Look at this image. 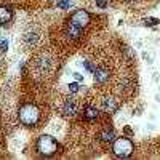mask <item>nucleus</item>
Wrapping results in <instances>:
<instances>
[{"instance_id": "f257e3e1", "label": "nucleus", "mask_w": 160, "mask_h": 160, "mask_svg": "<svg viewBox=\"0 0 160 160\" xmlns=\"http://www.w3.org/2000/svg\"><path fill=\"white\" fill-rule=\"evenodd\" d=\"M38 118H40V112L34 104H26L19 109V120L24 125L32 127L38 122Z\"/></svg>"}, {"instance_id": "f03ea898", "label": "nucleus", "mask_w": 160, "mask_h": 160, "mask_svg": "<svg viewBox=\"0 0 160 160\" xmlns=\"http://www.w3.org/2000/svg\"><path fill=\"white\" fill-rule=\"evenodd\" d=\"M37 149H38V152L42 155L50 157V155H53L58 151V142H56V139L53 136L43 135V136H40L38 141H37Z\"/></svg>"}, {"instance_id": "7ed1b4c3", "label": "nucleus", "mask_w": 160, "mask_h": 160, "mask_svg": "<svg viewBox=\"0 0 160 160\" xmlns=\"http://www.w3.org/2000/svg\"><path fill=\"white\" fill-rule=\"evenodd\" d=\"M114 154L120 158H125V157H130L131 152H133V142L127 138H120L114 142V148H112Z\"/></svg>"}, {"instance_id": "20e7f679", "label": "nucleus", "mask_w": 160, "mask_h": 160, "mask_svg": "<svg viewBox=\"0 0 160 160\" xmlns=\"http://www.w3.org/2000/svg\"><path fill=\"white\" fill-rule=\"evenodd\" d=\"M71 22L72 24H75L77 28H85V26H88V22H90V15L85 11V10H77L74 15L71 16Z\"/></svg>"}, {"instance_id": "39448f33", "label": "nucleus", "mask_w": 160, "mask_h": 160, "mask_svg": "<svg viewBox=\"0 0 160 160\" xmlns=\"http://www.w3.org/2000/svg\"><path fill=\"white\" fill-rule=\"evenodd\" d=\"M62 115L64 117H75L77 114V104L74 99H68L64 104H62Z\"/></svg>"}, {"instance_id": "423d86ee", "label": "nucleus", "mask_w": 160, "mask_h": 160, "mask_svg": "<svg viewBox=\"0 0 160 160\" xmlns=\"http://www.w3.org/2000/svg\"><path fill=\"white\" fill-rule=\"evenodd\" d=\"M118 109V102L114 98H104L102 99V111L108 114H114Z\"/></svg>"}, {"instance_id": "0eeeda50", "label": "nucleus", "mask_w": 160, "mask_h": 160, "mask_svg": "<svg viewBox=\"0 0 160 160\" xmlns=\"http://www.w3.org/2000/svg\"><path fill=\"white\" fill-rule=\"evenodd\" d=\"M109 71L104 69V68H98L95 69V82L96 83H106L109 80Z\"/></svg>"}, {"instance_id": "6e6552de", "label": "nucleus", "mask_w": 160, "mask_h": 160, "mask_svg": "<svg viewBox=\"0 0 160 160\" xmlns=\"http://www.w3.org/2000/svg\"><path fill=\"white\" fill-rule=\"evenodd\" d=\"M37 68H38L40 72H48L50 68H51V59H50V56H47V55L40 56V58L37 59Z\"/></svg>"}, {"instance_id": "1a4fd4ad", "label": "nucleus", "mask_w": 160, "mask_h": 160, "mask_svg": "<svg viewBox=\"0 0 160 160\" xmlns=\"http://www.w3.org/2000/svg\"><path fill=\"white\" fill-rule=\"evenodd\" d=\"M13 18V11L8 7H0V24H7Z\"/></svg>"}, {"instance_id": "9d476101", "label": "nucleus", "mask_w": 160, "mask_h": 160, "mask_svg": "<svg viewBox=\"0 0 160 160\" xmlns=\"http://www.w3.org/2000/svg\"><path fill=\"white\" fill-rule=\"evenodd\" d=\"M83 115H85V118L88 120V122H95V120L98 118V115H99V112H98L96 108L88 106V108H85V111H83Z\"/></svg>"}, {"instance_id": "9b49d317", "label": "nucleus", "mask_w": 160, "mask_h": 160, "mask_svg": "<svg viewBox=\"0 0 160 160\" xmlns=\"http://www.w3.org/2000/svg\"><path fill=\"white\" fill-rule=\"evenodd\" d=\"M66 35L71 37V38H78V37H80V28H77L75 24H72V22L69 21L68 28H66Z\"/></svg>"}, {"instance_id": "f8f14e48", "label": "nucleus", "mask_w": 160, "mask_h": 160, "mask_svg": "<svg viewBox=\"0 0 160 160\" xmlns=\"http://www.w3.org/2000/svg\"><path fill=\"white\" fill-rule=\"evenodd\" d=\"M99 138H101L102 142H111V141H114V138H115V133H114L112 128H106V130H102V131L99 133Z\"/></svg>"}, {"instance_id": "ddd939ff", "label": "nucleus", "mask_w": 160, "mask_h": 160, "mask_svg": "<svg viewBox=\"0 0 160 160\" xmlns=\"http://www.w3.org/2000/svg\"><path fill=\"white\" fill-rule=\"evenodd\" d=\"M24 40H26V43H28V45H34V43H37L38 35H37V32H28L24 35Z\"/></svg>"}, {"instance_id": "4468645a", "label": "nucleus", "mask_w": 160, "mask_h": 160, "mask_svg": "<svg viewBox=\"0 0 160 160\" xmlns=\"http://www.w3.org/2000/svg\"><path fill=\"white\" fill-rule=\"evenodd\" d=\"M144 24H146V26H157V24H160V19H155V18H146V19H144Z\"/></svg>"}, {"instance_id": "2eb2a0df", "label": "nucleus", "mask_w": 160, "mask_h": 160, "mask_svg": "<svg viewBox=\"0 0 160 160\" xmlns=\"http://www.w3.org/2000/svg\"><path fill=\"white\" fill-rule=\"evenodd\" d=\"M80 90V85L77 83V82H72V83H69V91L71 93H77Z\"/></svg>"}, {"instance_id": "dca6fc26", "label": "nucleus", "mask_w": 160, "mask_h": 160, "mask_svg": "<svg viewBox=\"0 0 160 160\" xmlns=\"http://www.w3.org/2000/svg\"><path fill=\"white\" fill-rule=\"evenodd\" d=\"M0 50H2V51H7L8 50V40L0 38Z\"/></svg>"}, {"instance_id": "f3484780", "label": "nucleus", "mask_w": 160, "mask_h": 160, "mask_svg": "<svg viewBox=\"0 0 160 160\" xmlns=\"http://www.w3.org/2000/svg\"><path fill=\"white\" fill-rule=\"evenodd\" d=\"M96 5L101 7V8H106V5H108V3H106V0H96Z\"/></svg>"}, {"instance_id": "a211bd4d", "label": "nucleus", "mask_w": 160, "mask_h": 160, "mask_svg": "<svg viewBox=\"0 0 160 160\" xmlns=\"http://www.w3.org/2000/svg\"><path fill=\"white\" fill-rule=\"evenodd\" d=\"M59 5H61V7H69V3H68V2H61Z\"/></svg>"}, {"instance_id": "6ab92c4d", "label": "nucleus", "mask_w": 160, "mask_h": 160, "mask_svg": "<svg viewBox=\"0 0 160 160\" xmlns=\"http://www.w3.org/2000/svg\"><path fill=\"white\" fill-rule=\"evenodd\" d=\"M130 2H136V0H130Z\"/></svg>"}]
</instances>
